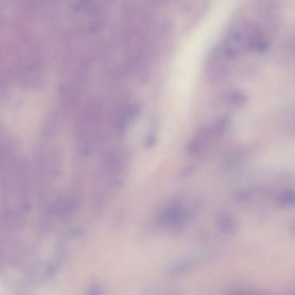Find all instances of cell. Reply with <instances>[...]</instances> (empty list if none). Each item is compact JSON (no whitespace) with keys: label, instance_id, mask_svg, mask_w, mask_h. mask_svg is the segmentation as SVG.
Instances as JSON below:
<instances>
[{"label":"cell","instance_id":"obj_4","mask_svg":"<svg viewBox=\"0 0 295 295\" xmlns=\"http://www.w3.org/2000/svg\"><path fill=\"white\" fill-rule=\"evenodd\" d=\"M219 230L227 235H230L237 230V222L234 216L229 214H222L217 219Z\"/></svg>","mask_w":295,"mask_h":295},{"label":"cell","instance_id":"obj_9","mask_svg":"<svg viewBox=\"0 0 295 295\" xmlns=\"http://www.w3.org/2000/svg\"><path fill=\"white\" fill-rule=\"evenodd\" d=\"M156 142V136L154 135H150V136L147 137L146 138V141H145V147L146 148H150V147H152L153 145H154V143Z\"/></svg>","mask_w":295,"mask_h":295},{"label":"cell","instance_id":"obj_5","mask_svg":"<svg viewBox=\"0 0 295 295\" xmlns=\"http://www.w3.org/2000/svg\"><path fill=\"white\" fill-rule=\"evenodd\" d=\"M247 95L240 90H230L223 96V101L234 108H242L247 103Z\"/></svg>","mask_w":295,"mask_h":295},{"label":"cell","instance_id":"obj_1","mask_svg":"<svg viewBox=\"0 0 295 295\" xmlns=\"http://www.w3.org/2000/svg\"><path fill=\"white\" fill-rule=\"evenodd\" d=\"M233 61L221 45H216L210 51L205 64V75L209 83L217 84L224 82L230 74Z\"/></svg>","mask_w":295,"mask_h":295},{"label":"cell","instance_id":"obj_7","mask_svg":"<svg viewBox=\"0 0 295 295\" xmlns=\"http://www.w3.org/2000/svg\"><path fill=\"white\" fill-rule=\"evenodd\" d=\"M278 204L285 209L295 206V190H286L280 194L278 198Z\"/></svg>","mask_w":295,"mask_h":295},{"label":"cell","instance_id":"obj_8","mask_svg":"<svg viewBox=\"0 0 295 295\" xmlns=\"http://www.w3.org/2000/svg\"><path fill=\"white\" fill-rule=\"evenodd\" d=\"M191 266H192V263L190 261H183V262L175 264L170 267L167 273H168V275L171 276L172 278L179 277V276L187 273L188 271L191 268Z\"/></svg>","mask_w":295,"mask_h":295},{"label":"cell","instance_id":"obj_3","mask_svg":"<svg viewBox=\"0 0 295 295\" xmlns=\"http://www.w3.org/2000/svg\"><path fill=\"white\" fill-rule=\"evenodd\" d=\"M187 217V211L181 203H173L162 211L159 221L164 226H178Z\"/></svg>","mask_w":295,"mask_h":295},{"label":"cell","instance_id":"obj_10","mask_svg":"<svg viewBox=\"0 0 295 295\" xmlns=\"http://www.w3.org/2000/svg\"><path fill=\"white\" fill-rule=\"evenodd\" d=\"M101 292H102V287L98 284H95L89 288V293L91 294H99Z\"/></svg>","mask_w":295,"mask_h":295},{"label":"cell","instance_id":"obj_6","mask_svg":"<svg viewBox=\"0 0 295 295\" xmlns=\"http://www.w3.org/2000/svg\"><path fill=\"white\" fill-rule=\"evenodd\" d=\"M207 133H208V131H203L190 141V144L187 146L188 153L196 154V153L199 152L200 150L203 148Z\"/></svg>","mask_w":295,"mask_h":295},{"label":"cell","instance_id":"obj_2","mask_svg":"<svg viewBox=\"0 0 295 295\" xmlns=\"http://www.w3.org/2000/svg\"><path fill=\"white\" fill-rule=\"evenodd\" d=\"M254 9L267 32H274L280 25L279 0H254Z\"/></svg>","mask_w":295,"mask_h":295}]
</instances>
